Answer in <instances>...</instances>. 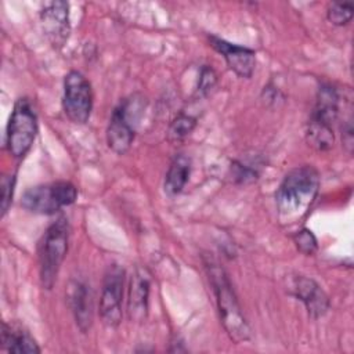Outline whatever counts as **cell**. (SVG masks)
<instances>
[{"mask_svg":"<svg viewBox=\"0 0 354 354\" xmlns=\"http://www.w3.org/2000/svg\"><path fill=\"white\" fill-rule=\"evenodd\" d=\"M319 191V173L311 165L292 169L275 192L278 218L283 225L300 221L314 205Z\"/></svg>","mask_w":354,"mask_h":354,"instance_id":"1","label":"cell"},{"mask_svg":"<svg viewBox=\"0 0 354 354\" xmlns=\"http://www.w3.org/2000/svg\"><path fill=\"white\" fill-rule=\"evenodd\" d=\"M205 268L216 297L220 319L227 335L235 343L248 342L250 339V326L243 315L225 270L210 257L205 260Z\"/></svg>","mask_w":354,"mask_h":354,"instance_id":"2","label":"cell"},{"mask_svg":"<svg viewBox=\"0 0 354 354\" xmlns=\"http://www.w3.org/2000/svg\"><path fill=\"white\" fill-rule=\"evenodd\" d=\"M339 105L340 94L337 88L329 83L321 84L306 129L307 142L314 149L329 151L333 147V124L337 120Z\"/></svg>","mask_w":354,"mask_h":354,"instance_id":"3","label":"cell"},{"mask_svg":"<svg viewBox=\"0 0 354 354\" xmlns=\"http://www.w3.org/2000/svg\"><path fill=\"white\" fill-rule=\"evenodd\" d=\"M68 243L69 223L65 216H61L48 225L39 242L40 283L47 290H50L57 281L58 271L68 252Z\"/></svg>","mask_w":354,"mask_h":354,"instance_id":"4","label":"cell"},{"mask_svg":"<svg viewBox=\"0 0 354 354\" xmlns=\"http://www.w3.org/2000/svg\"><path fill=\"white\" fill-rule=\"evenodd\" d=\"M144 109L145 98L141 94H131L112 111L106 127V142L115 153L124 155L130 149Z\"/></svg>","mask_w":354,"mask_h":354,"instance_id":"5","label":"cell"},{"mask_svg":"<svg viewBox=\"0 0 354 354\" xmlns=\"http://www.w3.org/2000/svg\"><path fill=\"white\" fill-rule=\"evenodd\" d=\"M37 136V115L28 98H18L6 131V148L15 159H22L32 148Z\"/></svg>","mask_w":354,"mask_h":354,"instance_id":"6","label":"cell"},{"mask_svg":"<svg viewBox=\"0 0 354 354\" xmlns=\"http://www.w3.org/2000/svg\"><path fill=\"white\" fill-rule=\"evenodd\" d=\"M76 199L77 188L71 181L61 180L28 188L22 195L21 206L36 214H55Z\"/></svg>","mask_w":354,"mask_h":354,"instance_id":"7","label":"cell"},{"mask_svg":"<svg viewBox=\"0 0 354 354\" xmlns=\"http://www.w3.org/2000/svg\"><path fill=\"white\" fill-rule=\"evenodd\" d=\"M62 108L75 124L88 122L93 111V88L90 82L77 71H71L64 79Z\"/></svg>","mask_w":354,"mask_h":354,"instance_id":"8","label":"cell"},{"mask_svg":"<svg viewBox=\"0 0 354 354\" xmlns=\"http://www.w3.org/2000/svg\"><path fill=\"white\" fill-rule=\"evenodd\" d=\"M124 275V268L119 264H111L104 274L100 296V317L109 328H116L122 321Z\"/></svg>","mask_w":354,"mask_h":354,"instance_id":"9","label":"cell"},{"mask_svg":"<svg viewBox=\"0 0 354 354\" xmlns=\"http://www.w3.org/2000/svg\"><path fill=\"white\" fill-rule=\"evenodd\" d=\"M40 25L50 44L59 50L69 37V4L66 1L44 3L39 12Z\"/></svg>","mask_w":354,"mask_h":354,"instance_id":"10","label":"cell"},{"mask_svg":"<svg viewBox=\"0 0 354 354\" xmlns=\"http://www.w3.org/2000/svg\"><path fill=\"white\" fill-rule=\"evenodd\" d=\"M207 40L210 43V46L224 57L227 66L239 77L243 79H249L252 77L254 68H256V51L249 48V47H243V46H238L234 43H230L218 36L214 35H209Z\"/></svg>","mask_w":354,"mask_h":354,"instance_id":"11","label":"cell"},{"mask_svg":"<svg viewBox=\"0 0 354 354\" xmlns=\"http://www.w3.org/2000/svg\"><path fill=\"white\" fill-rule=\"evenodd\" d=\"M151 275L144 267H136L129 282L127 314L134 322H142L148 315Z\"/></svg>","mask_w":354,"mask_h":354,"instance_id":"12","label":"cell"},{"mask_svg":"<svg viewBox=\"0 0 354 354\" xmlns=\"http://www.w3.org/2000/svg\"><path fill=\"white\" fill-rule=\"evenodd\" d=\"M292 289L293 296L304 304L308 315L313 319H318L328 313L330 307L329 297L313 278L297 275L293 281Z\"/></svg>","mask_w":354,"mask_h":354,"instance_id":"13","label":"cell"},{"mask_svg":"<svg viewBox=\"0 0 354 354\" xmlns=\"http://www.w3.org/2000/svg\"><path fill=\"white\" fill-rule=\"evenodd\" d=\"M68 297L77 328L82 333H87L94 317V299L90 285L82 279H73L69 285Z\"/></svg>","mask_w":354,"mask_h":354,"instance_id":"14","label":"cell"},{"mask_svg":"<svg viewBox=\"0 0 354 354\" xmlns=\"http://www.w3.org/2000/svg\"><path fill=\"white\" fill-rule=\"evenodd\" d=\"M1 350L12 354H39L41 350L35 337L18 324L3 322Z\"/></svg>","mask_w":354,"mask_h":354,"instance_id":"15","label":"cell"},{"mask_svg":"<svg viewBox=\"0 0 354 354\" xmlns=\"http://www.w3.org/2000/svg\"><path fill=\"white\" fill-rule=\"evenodd\" d=\"M189 174H191V159L184 155V153H178L173 158L167 171H166V177H165V192L170 196L178 195L185 184L189 180Z\"/></svg>","mask_w":354,"mask_h":354,"instance_id":"16","label":"cell"},{"mask_svg":"<svg viewBox=\"0 0 354 354\" xmlns=\"http://www.w3.org/2000/svg\"><path fill=\"white\" fill-rule=\"evenodd\" d=\"M196 126V119L187 113H178L170 123L167 130V140L170 142H180L185 140Z\"/></svg>","mask_w":354,"mask_h":354,"instance_id":"17","label":"cell"},{"mask_svg":"<svg viewBox=\"0 0 354 354\" xmlns=\"http://www.w3.org/2000/svg\"><path fill=\"white\" fill-rule=\"evenodd\" d=\"M230 176L235 184L246 185L257 181L260 176V169L256 163L253 165L242 160H232L230 166Z\"/></svg>","mask_w":354,"mask_h":354,"instance_id":"18","label":"cell"},{"mask_svg":"<svg viewBox=\"0 0 354 354\" xmlns=\"http://www.w3.org/2000/svg\"><path fill=\"white\" fill-rule=\"evenodd\" d=\"M328 21L335 26L347 25L353 18L351 3H330L326 10Z\"/></svg>","mask_w":354,"mask_h":354,"instance_id":"19","label":"cell"},{"mask_svg":"<svg viewBox=\"0 0 354 354\" xmlns=\"http://www.w3.org/2000/svg\"><path fill=\"white\" fill-rule=\"evenodd\" d=\"M293 241L296 243L297 250L306 256L314 254L318 249V242L315 235L307 228H301L300 231H297L293 236Z\"/></svg>","mask_w":354,"mask_h":354,"instance_id":"20","label":"cell"},{"mask_svg":"<svg viewBox=\"0 0 354 354\" xmlns=\"http://www.w3.org/2000/svg\"><path fill=\"white\" fill-rule=\"evenodd\" d=\"M217 83V75L209 65H203L199 73V83L196 87V94L199 97H206L214 88Z\"/></svg>","mask_w":354,"mask_h":354,"instance_id":"21","label":"cell"},{"mask_svg":"<svg viewBox=\"0 0 354 354\" xmlns=\"http://www.w3.org/2000/svg\"><path fill=\"white\" fill-rule=\"evenodd\" d=\"M15 187V174H3L0 180V191H1V217L6 216L14 195Z\"/></svg>","mask_w":354,"mask_h":354,"instance_id":"22","label":"cell"},{"mask_svg":"<svg viewBox=\"0 0 354 354\" xmlns=\"http://www.w3.org/2000/svg\"><path fill=\"white\" fill-rule=\"evenodd\" d=\"M342 142L344 149L351 153L353 152V123H351V116H348L346 120H343L342 124Z\"/></svg>","mask_w":354,"mask_h":354,"instance_id":"23","label":"cell"}]
</instances>
